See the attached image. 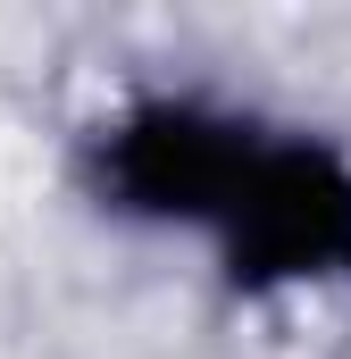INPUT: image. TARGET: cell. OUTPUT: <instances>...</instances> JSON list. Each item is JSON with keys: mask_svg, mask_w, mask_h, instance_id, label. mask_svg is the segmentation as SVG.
Returning a JSON list of instances; mask_svg holds the SVG:
<instances>
[{"mask_svg": "<svg viewBox=\"0 0 351 359\" xmlns=\"http://www.w3.org/2000/svg\"><path fill=\"white\" fill-rule=\"evenodd\" d=\"M184 243H201L234 292L351 301V142L326 126H284L267 109H243L226 168Z\"/></svg>", "mask_w": 351, "mask_h": 359, "instance_id": "cell-1", "label": "cell"}]
</instances>
